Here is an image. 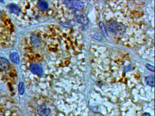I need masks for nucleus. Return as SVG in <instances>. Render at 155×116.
Instances as JSON below:
<instances>
[{
  "instance_id": "17",
  "label": "nucleus",
  "mask_w": 155,
  "mask_h": 116,
  "mask_svg": "<svg viewBox=\"0 0 155 116\" xmlns=\"http://www.w3.org/2000/svg\"><path fill=\"white\" fill-rule=\"evenodd\" d=\"M1 16H2V11L0 9V18H1Z\"/></svg>"
},
{
  "instance_id": "16",
  "label": "nucleus",
  "mask_w": 155,
  "mask_h": 116,
  "mask_svg": "<svg viewBox=\"0 0 155 116\" xmlns=\"http://www.w3.org/2000/svg\"><path fill=\"white\" fill-rule=\"evenodd\" d=\"M142 116H152L150 114H149V113H144V114H142Z\"/></svg>"
},
{
  "instance_id": "6",
  "label": "nucleus",
  "mask_w": 155,
  "mask_h": 116,
  "mask_svg": "<svg viewBox=\"0 0 155 116\" xmlns=\"http://www.w3.org/2000/svg\"><path fill=\"white\" fill-rule=\"evenodd\" d=\"M31 44L34 47H39L41 44V40L39 37H38L37 35H34L31 37Z\"/></svg>"
},
{
  "instance_id": "9",
  "label": "nucleus",
  "mask_w": 155,
  "mask_h": 116,
  "mask_svg": "<svg viewBox=\"0 0 155 116\" xmlns=\"http://www.w3.org/2000/svg\"><path fill=\"white\" fill-rule=\"evenodd\" d=\"M145 82L147 85L151 87L155 86V78L153 76H149L145 78Z\"/></svg>"
},
{
  "instance_id": "13",
  "label": "nucleus",
  "mask_w": 155,
  "mask_h": 116,
  "mask_svg": "<svg viewBox=\"0 0 155 116\" xmlns=\"http://www.w3.org/2000/svg\"><path fill=\"white\" fill-rule=\"evenodd\" d=\"M25 84L23 82H20L19 85V92L20 94L23 95L25 93Z\"/></svg>"
},
{
  "instance_id": "1",
  "label": "nucleus",
  "mask_w": 155,
  "mask_h": 116,
  "mask_svg": "<svg viewBox=\"0 0 155 116\" xmlns=\"http://www.w3.org/2000/svg\"><path fill=\"white\" fill-rule=\"evenodd\" d=\"M74 20L76 22L82 24L87 25L89 22V20L87 15L80 11H74Z\"/></svg>"
},
{
  "instance_id": "3",
  "label": "nucleus",
  "mask_w": 155,
  "mask_h": 116,
  "mask_svg": "<svg viewBox=\"0 0 155 116\" xmlns=\"http://www.w3.org/2000/svg\"><path fill=\"white\" fill-rule=\"evenodd\" d=\"M30 70L32 73L39 76H42L44 73L43 69L40 64L38 63H33L30 65Z\"/></svg>"
},
{
  "instance_id": "4",
  "label": "nucleus",
  "mask_w": 155,
  "mask_h": 116,
  "mask_svg": "<svg viewBox=\"0 0 155 116\" xmlns=\"http://www.w3.org/2000/svg\"><path fill=\"white\" fill-rule=\"evenodd\" d=\"M37 112L39 116H47L51 113V109H50V108L47 107L46 105L43 104L38 106Z\"/></svg>"
},
{
  "instance_id": "10",
  "label": "nucleus",
  "mask_w": 155,
  "mask_h": 116,
  "mask_svg": "<svg viewBox=\"0 0 155 116\" xmlns=\"http://www.w3.org/2000/svg\"><path fill=\"white\" fill-rule=\"evenodd\" d=\"M11 59L15 63L19 64L20 62L19 56L17 52H13L11 54Z\"/></svg>"
},
{
  "instance_id": "2",
  "label": "nucleus",
  "mask_w": 155,
  "mask_h": 116,
  "mask_svg": "<svg viewBox=\"0 0 155 116\" xmlns=\"http://www.w3.org/2000/svg\"><path fill=\"white\" fill-rule=\"evenodd\" d=\"M107 29L109 30L110 32L112 33H116L117 32H122L125 31L124 27L120 25L118 23L115 21L111 20L107 23Z\"/></svg>"
},
{
  "instance_id": "11",
  "label": "nucleus",
  "mask_w": 155,
  "mask_h": 116,
  "mask_svg": "<svg viewBox=\"0 0 155 116\" xmlns=\"http://www.w3.org/2000/svg\"><path fill=\"white\" fill-rule=\"evenodd\" d=\"M9 9L11 12L14 14H18L20 12L19 7L18 6L16 5L15 4H11L8 6Z\"/></svg>"
},
{
  "instance_id": "8",
  "label": "nucleus",
  "mask_w": 155,
  "mask_h": 116,
  "mask_svg": "<svg viewBox=\"0 0 155 116\" xmlns=\"http://www.w3.org/2000/svg\"><path fill=\"white\" fill-rule=\"evenodd\" d=\"M37 6L41 11H45L48 9V3L44 1H39L37 3Z\"/></svg>"
},
{
  "instance_id": "12",
  "label": "nucleus",
  "mask_w": 155,
  "mask_h": 116,
  "mask_svg": "<svg viewBox=\"0 0 155 116\" xmlns=\"http://www.w3.org/2000/svg\"><path fill=\"white\" fill-rule=\"evenodd\" d=\"M99 27L101 28V31L103 35L105 37H107L108 36V34H107V30L105 25H104V24L102 22H100L99 23Z\"/></svg>"
},
{
  "instance_id": "14",
  "label": "nucleus",
  "mask_w": 155,
  "mask_h": 116,
  "mask_svg": "<svg viewBox=\"0 0 155 116\" xmlns=\"http://www.w3.org/2000/svg\"><path fill=\"white\" fill-rule=\"evenodd\" d=\"M146 67L149 70L152 71V72H154L155 71V67L153 65H151L150 64L147 63L146 64Z\"/></svg>"
},
{
  "instance_id": "5",
  "label": "nucleus",
  "mask_w": 155,
  "mask_h": 116,
  "mask_svg": "<svg viewBox=\"0 0 155 116\" xmlns=\"http://www.w3.org/2000/svg\"><path fill=\"white\" fill-rule=\"evenodd\" d=\"M10 67L9 61L3 57H0V70L6 71Z\"/></svg>"
},
{
  "instance_id": "7",
  "label": "nucleus",
  "mask_w": 155,
  "mask_h": 116,
  "mask_svg": "<svg viewBox=\"0 0 155 116\" xmlns=\"http://www.w3.org/2000/svg\"><path fill=\"white\" fill-rule=\"evenodd\" d=\"M72 6L78 11H80L81 9H83L84 7V3L81 1H73Z\"/></svg>"
},
{
  "instance_id": "15",
  "label": "nucleus",
  "mask_w": 155,
  "mask_h": 116,
  "mask_svg": "<svg viewBox=\"0 0 155 116\" xmlns=\"http://www.w3.org/2000/svg\"><path fill=\"white\" fill-rule=\"evenodd\" d=\"M94 38L97 39L98 40H101L102 39V36L99 34L98 33H96L94 35Z\"/></svg>"
}]
</instances>
